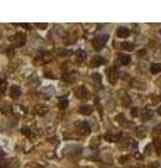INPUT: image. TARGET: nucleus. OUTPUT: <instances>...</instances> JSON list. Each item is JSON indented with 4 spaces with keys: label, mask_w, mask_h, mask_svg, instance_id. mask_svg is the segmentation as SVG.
I'll return each mask as SVG.
<instances>
[{
    "label": "nucleus",
    "mask_w": 161,
    "mask_h": 168,
    "mask_svg": "<svg viewBox=\"0 0 161 168\" xmlns=\"http://www.w3.org/2000/svg\"><path fill=\"white\" fill-rule=\"evenodd\" d=\"M11 42H13V45L14 46H17V48H20V46H23V45H25V34H23V32H17V34H14L11 38Z\"/></svg>",
    "instance_id": "nucleus-1"
},
{
    "label": "nucleus",
    "mask_w": 161,
    "mask_h": 168,
    "mask_svg": "<svg viewBox=\"0 0 161 168\" xmlns=\"http://www.w3.org/2000/svg\"><path fill=\"white\" fill-rule=\"evenodd\" d=\"M106 41H108V35H98V37H95L93 39V45H94V48L97 51H100V49H102L105 46Z\"/></svg>",
    "instance_id": "nucleus-2"
},
{
    "label": "nucleus",
    "mask_w": 161,
    "mask_h": 168,
    "mask_svg": "<svg viewBox=\"0 0 161 168\" xmlns=\"http://www.w3.org/2000/svg\"><path fill=\"white\" fill-rule=\"evenodd\" d=\"M74 94H76V97L79 98V100H83V101H85V100L90 98V91H88L84 86L77 87V88L74 90Z\"/></svg>",
    "instance_id": "nucleus-3"
},
{
    "label": "nucleus",
    "mask_w": 161,
    "mask_h": 168,
    "mask_svg": "<svg viewBox=\"0 0 161 168\" xmlns=\"http://www.w3.org/2000/svg\"><path fill=\"white\" fill-rule=\"evenodd\" d=\"M106 76H108V81L111 84H115L118 81V77H119V72L116 67H109L108 70H106Z\"/></svg>",
    "instance_id": "nucleus-4"
},
{
    "label": "nucleus",
    "mask_w": 161,
    "mask_h": 168,
    "mask_svg": "<svg viewBox=\"0 0 161 168\" xmlns=\"http://www.w3.org/2000/svg\"><path fill=\"white\" fill-rule=\"evenodd\" d=\"M77 125V128H80V132H81L83 134H90V132H91V129H90V125L88 123H85V122H77L76 123Z\"/></svg>",
    "instance_id": "nucleus-5"
},
{
    "label": "nucleus",
    "mask_w": 161,
    "mask_h": 168,
    "mask_svg": "<svg viewBox=\"0 0 161 168\" xmlns=\"http://www.w3.org/2000/svg\"><path fill=\"white\" fill-rule=\"evenodd\" d=\"M116 35H118L119 38H128L129 35H130V31L126 27H119L118 31H116Z\"/></svg>",
    "instance_id": "nucleus-6"
},
{
    "label": "nucleus",
    "mask_w": 161,
    "mask_h": 168,
    "mask_svg": "<svg viewBox=\"0 0 161 168\" xmlns=\"http://www.w3.org/2000/svg\"><path fill=\"white\" fill-rule=\"evenodd\" d=\"M102 63H104V58H101V56H94V58L91 59V62H90V66L91 67H100Z\"/></svg>",
    "instance_id": "nucleus-7"
},
{
    "label": "nucleus",
    "mask_w": 161,
    "mask_h": 168,
    "mask_svg": "<svg viewBox=\"0 0 161 168\" xmlns=\"http://www.w3.org/2000/svg\"><path fill=\"white\" fill-rule=\"evenodd\" d=\"M21 95V90H20L19 86H13L10 88V97L11 98H19Z\"/></svg>",
    "instance_id": "nucleus-8"
},
{
    "label": "nucleus",
    "mask_w": 161,
    "mask_h": 168,
    "mask_svg": "<svg viewBox=\"0 0 161 168\" xmlns=\"http://www.w3.org/2000/svg\"><path fill=\"white\" fill-rule=\"evenodd\" d=\"M118 60L121 64H128L129 62H130V56L125 55V53H121V55H118Z\"/></svg>",
    "instance_id": "nucleus-9"
},
{
    "label": "nucleus",
    "mask_w": 161,
    "mask_h": 168,
    "mask_svg": "<svg viewBox=\"0 0 161 168\" xmlns=\"http://www.w3.org/2000/svg\"><path fill=\"white\" fill-rule=\"evenodd\" d=\"M140 115H142V119H143V121H149V119H151V118H153V111H150V109H143Z\"/></svg>",
    "instance_id": "nucleus-10"
},
{
    "label": "nucleus",
    "mask_w": 161,
    "mask_h": 168,
    "mask_svg": "<svg viewBox=\"0 0 161 168\" xmlns=\"http://www.w3.org/2000/svg\"><path fill=\"white\" fill-rule=\"evenodd\" d=\"M150 72H151V74L161 73V63H153L151 66H150Z\"/></svg>",
    "instance_id": "nucleus-11"
},
{
    "label": "nucleus",
    "mask_w": 161,
    "mask_h": 168,
    "mask_svg": "<svg viewBox=\"0 0 161 168\" xmlns=\"http://www.w3.org/2000/svg\"><path fill=\"white\" fill-rule=\"evenodd\" d=\"M91 112H93V108L90 107V105H83V107H80V113H83V115H90Z\"/></svg>",
    "instance_id": "nucleus-12"
},
{
    "label": "nucleus",
    "mask_w": 161,
    "mask_h": 168,
    "mask_svg": "<svg viewBox=\"0 0 161 168\" xmlns=\"http://www.w3.org/2000/svg\"><path fill=\"white\" fill-rule=\"evenodd\" d=\"M121 48L123 49V51H132V49H134V45L130 42H123L121 45Z\"/></svg>",
    "instance_id": "nucleus-13"
},
{
    "label": "nucleus",
    "mask_w": 161,
    "mask_h": 168,
    "mask_svg": "<svg viewBox=\"0 0 161 168\" xmlns=\"http://www.w3.org/2000/svg\"><path fill=\"white\" fill-rule=\"evenodd\" d=\"M67 105H69V101L66 98H59V108L64 109V108H67Z\"/></svg>",
    "instance_id": "nucleus-14"
},
{
    "label": "nucleus",
    "mask_w": 161,
    "mask_h": 168,
    "mask_svg": "<svg viewBox=\"0 0 161 168\" xmlns=\"http://www.w3.org/2000/svg\"><path fill=\"white\" fill-rule=\"evenodd\" d=\"M76 58H77V60H79V62H83V60H84V59H85V51H83V49H80L79 52H77Z\"/></svg>",
    "instance_id": "nucleus-15"
},
{
    "label": "nucleus",
    "mask_w": 161,
    "mask_h": 168,
    "mask_svg": "<svg viewBox=\"0 0 161 168\" xmlns=\"http://www.w3.org/2000/svg\"><path fill=\"white\" fill-rule=\"evenodd\" d=\"M104 139L108 141H118V137H116V136H112L111 133H106L105 136H104Z\"/></svg>",
    "instance_id": "nucleus-16"
},
{
    "label": "nucleus",
    "mask_w": 161,
    "mask_h": 168,
    "mask_svg": "<svg viewBox=\"0 0 161 168\" xmlns=\"http://www.w3.org/2000/svg\"><path fill=\"white\" fill-rule=\"evenodd\" d=\"M129 160H130V157H129V156H122V157H119V158H118V162H119V164H126Z\"/></svg>",
    "instance_id": "nucleus-17"
},
{
    "label": "nucleus",
    "mask_w": 161,
    "mask_h": 168,
    "mask_svg": "<svg viewBox=\"0 0 161 168\" xmlns=\"http://www.w3.org/2000/svg\"><path fill=\"white\" fill-rule=\"evenodd\" d=\"M100 143H101V137H98V136H97V137L93 139V141H91V147H93V149H95V146H98Z\"/></svg>",
    "instance_id": "nucleus-18"
},
{
    "label": "nucleus",
    "mask_w": 161,
    "mask_h": 168,
    "mask_svg": "<svg viewBox=\"0 0 161 168\" xmlns=\"http://www.w3.org/2000/svg\"><path fill=\"white\" fill-rule=\"evenodd\" d=\"M116 122H118V123H123V122H125L123 113H119V115H116Z\"/></svg>",
    "instance_id": "nucleus-19"
},
{
    "label": "nucleus",
    "mask_w": 161,
    "mask_h": 168,
    "mask_svg": "<svg viewBox=\"0 0 161 168\" xmlns=\"http://www.w3.org/2000/svg\"><path fill=\"white\" fill-rule=\"evenodd\" d=\"M154 146L157 147V151H158V153H161V139H157V140L154 141Z\"/></svg>",
    "instance_id": "nucleus-20"
},
{
    "label": "nucleus",
    "mask_w": 161,
    "mask_h": 168,
    "mask_svg": "<svg viewBox=\"0 0 161 168\" xmlns=\"http://www.w3.org/2000/svg\"><path fill=\"white\" fill-rule=\"evenodd\" d=\"M154 133L155 134H160L161 133V123H158V125L154 128Z\"/></svg>",
    "instance_id": "nucleus-21"
},
{
    "label": "nucleus",
    "mask_w": 161,
    "mask_h": 168,
    "mask_svg": "<svg viewBox=\"0 0 161 168\" xmlns=\"http://www.w3.org/2000/svg\"><path fill=\"white\" fill-rule=\"evenodd\" d=\"M130 113H132V116H133V118H136V116L139 115V111H137V108H132Z\"/></svg>",
    "instance_id": "nucleus-22"
},
{
    "label": "nucleus",
    "mask_w": 161,
    "mask_h": 168,
    "mask_svg": "<svg viewBox=\"0 0 161 168\" xmlns=\"http://www.w3.org/2000/svg\"><path fill=\"white\" fill-rule=\"evenodd\" d=\"M23 133H24V134H27V136H30V134H31V132H30V129H28L27 128V126H24V128H23Z\"/></svg>",
    "instance_id": "nucleus-23"
},
{
    "label": "nucleus",
    "mask_w": 161,
    "mask_h": 168,
    "mask_svg": "<svg viewBox=\"0 0 161 168\" xmlns=\"http://www.w3.org/2000/svg\"><path fill=\"white\" fill-rule=\"evenodd\" d=\"M93 79L97 80V81H101V76H100V74H93Z\"/></svg>",
    "instance_id": "nucleus-24"
},
{
    "label": "nucleus",
    "mask_w": 161,
    "mask_h": 168,
    "mask_svg": "<svg viewBox=\"0 0 161 168\" xmlns=\"http://www.w3.org/2000/svg\"><path fill=\"white\" fill-rule=\"evenodd\" d=\"M46 112V108L43 107V108H39V109H38V113H45Z\"/></svg>",
    "instance_id": "nucleus-25"
},
{
    "label": "nucleus",
    "mask_w": 161,
    "mask_h": 168,
    "mask_svg": "<svg viewBox=\"0 0 161 168\" xmlns=\"http://www.w3.org/2000/svg\"><path fill=\"white\" fill-rule=\"evenodd\" d=\"M28 168H42V167H41V165H38V164H31Z\"/></svg>",
    "instance_id": "nucleus-26"
},
{
    "label": "nucleus",
    "mask_w": 161,
    "mask_h": 168,
    "mask_svg": "<svg viewBox=\"0 0 161 168\" xmlns=\"http://www.w3.org/2000/svg\"><path fill=\"white\" fill-rule=\"evenodd\" d=\"M38 28H41V30H43V28H46V24H37Z\"/></svg>",
    "instance_id": "nucleus-27"
},
{
    "label": "nucleus",
    "mask_w": 161,
    "mask_h": 168,
    "mask_svg": "<svg viewBox=\"0 0 161 168\" xmlns=\"http://www.w3.org/2000/svg\"><path fill=\"white\" fill-rule=\"evenodd\" d=\"M45 76L48 77V79H55V76H53V74H49V73H46Z\"/></svg>",
    "instance_id": "nucleus-28"
},
{
    "label": "nucleus",
    "mask_w": 161,
    "mask_h": 168,
    "mask_svg": "<svg viewBox=\"0 0 161 168\" xmlns=\"http://www.w3.org/2000/svg\"><path fill=\"white\" fill-rule=\"evenodd\" d=\"M4 156H6V154H4V151H3V150H2V149H0V158H3Z\"/></svg>",
    "instance_id": "nucleus-29"
},
{
    "label": "nucleus",
    "mask_w": 161,
    "mask_h": 168,
    "mask_svg": "<svg viewBox=\"0 0 161 168\" xmlns=\"http://www.w3.org/2000/svg\"><path fill=\"white\" fill-rule=\"evenodd\" d=\"M158 167V164H157V162H155V164H151V165H149V167H147V168H157Z\"/></svg>",
    "instance_id": "nucleus-30"
},
{
    "label": "nucleus",
    "mask_w": 161,
    "mask_h": 168,
    "mask_svg": "<svg viewBox=\"0 0 161 168\" xmlns=\"http://www.w3.org/2000/svg\"><path fill=\"white\" fill-rule=\"evenodd\" d=\"M21 25H23L24 28H27V30H30V28H31V25H30V24H21Z\"/></svg>",
    "instance_id": "nucleus-31"
},
{
    "label": "nucleus",
    "mask_w": 161,
    "mask_h": 168,
    "mask_svg": "<svg viewBox=\"0 0 161 168\" xmlns=\"http://www.w3.org/2000/svg\"><path fill=\"white\" fill-rule=\"evenodd\" d=\"M158 113H160V115H161V107L158 108Z\"/></svg>",
    "instance_id": "nucleus-32"
},
{
    "label": "nucleus",
    "mask_w": 161,
    "mask_h": 168,
    "mask_svg": "<svg viewBox=\"0 0 161 168\" xmlns=\"http://www.w3.org/2000/svg\"><path fill=\"white\" fill-rule=\"evenodd\" d=\"M85 168H93V167H85Z\"/></svg>",
    "instance_id": "nucleus-33"
}]
</instances>
